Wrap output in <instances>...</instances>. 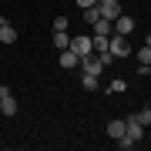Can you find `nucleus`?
<instances>
[{
	"mask_svg": "<svg viewBox=\"0 0 151 151\" xmlns=\"http://www.w3.org/2000/svg\"><path fill=\"white\" fill-rule=\"evenodd\" d=\"M67 27H70V20H67L64 14H60V17H54V30H67Z\"/></svg>",
	"mask_w": 151,
	"mask_h": 151,
	"instance_id": "obj_17",
	"label": "nucleus"
},
{
	"mask_svg": "<svg viewBox=\"0 0 151 151\" xmlns=\"http://www.w3.org/2000/svg\"><path fill=\"white\" fill-rule=\"evenodd\" d=\"M108 91L111 94H124V91H128V81H124V77H114V81L108 84Z\"/></svg>",
	"mask_w": 151,
	"mask_h": 151,
	"instance_id": "obj_15",
	"label": "nucleus"
},
{
	"mask_svg": "<svg viewBox=\"0 0 151 151\" xmlns=\"http://www.w3.org/2000/svg\"><path fill=\"white\" fill-rule=\"evenodd\" d=\"M145 47H151V34H148V40H145Z\"/></svg>",
	"mask_w": 151,
	"mask_h": 151,
	"instance_id": "obj_20",
	"label": "nucleus"
},
{
	"mask_svg": "<svg viewBox=\"0 0 151 151\" xmlns=\"http://www.w3.org/2000/svg\"><path fill=\"white\" fill-rule=\"evenodd\" d=\"M81 17H84V24H91V27H94V24L101 20V10H97V4H94V7H84Z\"/></svg>",
	"mask_w": 151,
	"mask_h": 151,
	"instance_id": "obj_11",
	"label": "nucleus"
},
{
	"mask_svg": "<svg viewBox=\"0 0 151 151\" xmlns=\"http://www.w3.org/2000/svg\"><path fill=\"white\" fill-rule=\"evenodd\" d=\"M97 10H101V17H108V20H118L121 17V4L118 0H97Z\"/></svg>",
	"mask_w": 151,
	"mask_h": 151,
	"instance_id": "obj_4",
	"label": "nucleus"
},
{
	"mask_svg": "<svg viewBox=\"0 0 151 151\" xmlns=\"http://www.w3.org/2000/svg\"><path fill=\"white\" fill-rule=\"evenodd\" d=\"M97 4V0H77V7H81V10H84V7H94Z\"/></svg>",
	"mask_w": 151,
	"mask_h": 151,
	"instance_id": "obj_19",
	"label": "nucleus"
},
{
	"mask_svg": "<svg viewBox=\"0 0 151 151\" xmlns=\"http://www.w3.org/2000/svg\"><path fill=\"white\" fill-rule=\"evenodd\" d=\"M148 77H151V74H148Z\"/></svg>",
	"mask_w": 151,
	"mask_h": 151,
	"instance_id": "obj_23",
	"label": "nucleus"
},
{
	"mask_svg": "<svg viewBox=\"0 0 151 151\" xmlns=\"http://www.w3.org/2000/svg\"><path fill=\"white\" fill-rule=\"evenodd\" d=\"M108 50H111V57L118 60V57H128V54H131V44H128V37H124V34H111Z\"/></svg>",
	"mask_w": 151,
	"mask_h": 151,
	"instance_id": "obj_1",
	"label": "nucleus"
},
{
	"mask_svg": "<svg viewBox=\"0 0 151 151\" xmlns=\"http://www.w3.org/2000/svg\"><path fill=\"white\" fill-rule=\"evenodd\" d=\"M91 30H94V34H104V37H111V34H114V20H108V17H101V20H97V24H94Z\"/></svg>",
	"mask_w": 151,
	"mask_h": 151,
	"instance_id": "obj_10",
	"label": "nucleus"
},
{
	"mask_svg": "<svg viewBox=\"0 0 151 151\" xmlns=\"http://www.w3.org/2000/svg\"><path fill=\"white\" fill-rule=\"evenodd\" d=\"M138 64H151V47H141L138 50Z\"/></svg>",
	"mask_w": 151,
	"mask_h": 151,
	"instance_id": "obj_18",
	"label": "nucleus"
},
{
	"mask_svg": "<svg viewBox=\"0 0 151 151\" xmlns=\"http://www.w3.org/2000/svg\"><path fill=\"white\" fill-rule=\"evenodd\" d=\"M67 44H70V37H67V30H54V47H57V50H64Z\"/></svg>",
	"mask_w": 151,
	"mask_h": 151,
	"instance_id": "obj_16",
	"label": "nucleus"
},
{
	"mask_svg": "<svg viewBox=\"0 0 151 151\" xmlns=\"http://www.w3.org/2000/svg\"><path fill=\"white\" fill-rule=\"evenodd\" d=\"M81 70H84V74H97V77H101V70H104L101 54H87V57H81Z\"/></svg>",
	"mask_w": 151,
	"mask_h": 151,
	"instance_id": "obj_3",
	"label": "nucleus"
},
{
	"mask_svg": "<svg viewBox=\"0 0 151 151\" xmlns=\"http://www.w3.org/2000/svg\"><path fill=\"white\" fill-rule=\"evenodd\" d=\"M57 64L64 67V70H74L77 64H81V57H77L70 47H64V50H57Z\"/></svg>",
	"mask_w": 151,
	"mask_h": 151,
	"instance_id": "obj_5",
	"label": "nucleus"
},
{
	"mask_svg": "<svg viewBox=\"0 0 151 151\" xmlns=\"http://www.w3.org/2000/svg\"><path fill=\"white\" fill-rule=\"evenodd\" d=\"M4 24H7V20H4V17H0V27H4Z\"/></svg>",
	"mask_w": 151,
	"mask_h": 151,
	"instance_id": "obj_21",
	"label": "nucleus"
},
{
	"mask_svg": "<svg viewBox=\"0 0 151 151\" xmlns=\"http://www.w3.org/2000/svg\"><path fill=\"white\" fill-rule=\"evenodd\" d=\"M131 118H134L141 128H151V108H141V111H134V114H131Z\"/></svg>",
	"mask_w": 151,
	"mask_h": 151,
	"instance_id": "obj_12",
	"label": "nucleus"
},
{
	"mask_svg": "<svg viewBox=\"0 0 151 151\" xmlns=\"http://www.w3.org/2000/svg\"><path fill=\"white\" fill-rule=\"evenodd\" d=\"M17 111H20V108H17V97H14V94L0 97V114H4V118H14Z\"/></svg>",
	"mask_w": 151,
	"mask_h": 151,
	"instance_id": "obj_7",
	"label": "nucleus"
},
{
	"mask_svg": "<svg viewBox=\"0 0 151 151\" xmlns=\"http://www.w3.org/2000/svg\"><path fill=\"white\" fill-rule=\"evenodd\" d=\"M124 138H131V141L138 145V141L145 138V128H141V124H138L134 118H124Z\"/></svg>",
	"mask_w": 151,
	"mask_h": 151,
	"instance_id": "obj_6",
	"label": "nucleus"
},
{
	"mask_svg": "<svg viewBox=\"0 0 151 151\" xmlns=\"http://www.w3.org/2000/svg\"><path fill=\"white\" fill-rule=\"evenodd\" d=\"M108 138H124V118H114V121H108Z\"/></svg>",
	"mask_w": 151,
	"mask_h": 151,
	"instance_id": "obj_9",
	"label": "nucleus"
},
{
	"mask_svg": "<svg viewBox=\"0 0 151 151\" xmlns=\"http://www.w3.org/2000/svg\"><path fill=\"white\" fill-rule=\"evenodd\" d=\"M148 108H151V101H148Z\"/></svg>",
	"mask_w": 151,
	"mask_h": 151,
	"instance_id": "obj_22",
	"label": "nucleus"
},
{
	"mask_svg": "<svg viewBox=\"0 0 151 151\" xmlns=\"http://www.w3.org/2000/svg\"><path fill=\"white\" fill-rule=\"evenodd\" d=\"M81 87H84V91H97V87H101L97 74H84V77H81Z\"/></svg>",
	"mask_w": 151,
	"mask_h": 151,
	"instance_id": "obj_14",
	"label": "nucleus"
},
{
	"mask_svg": "<svg viewBox=\"0 0 151 151\" xmlns=\"http://www.w3.org/2000/svg\"><path fill=\"white\" fill-rule=\"evenodd\" d=\"M14 40H17V30L10 24H4V27H0V44H14Z\"/></svg>",
	"mask_w": 151,
	"mask_h": 151,
	"instance_id": "obj_13",
	"label": "nucleus"
},
{
	"mask_svg": "<svg viewBox=\"0 0 151 151\" xmlns=\"http://www.w3.org/2000/svg\"><path fill=\"white\" fill-rule=\"evenodd\" d=\"M67 47L74 50L77 57H87V54H94V44H91V37H84V34H81V37H70V44H67Z\"/></svg>",
	"mask_w": 151,
	"mask_h": 151,
	"instance_id": "obj_2",
	"label": "nucleus"
},
{
	"mask_svg": "<svg viewBox=\"0 0 151 151\" xmlns=\"http://www.w3.org/2000/svg\"><path fill=\"white\" fill-rule=\"evenodd\" d=\"M134 30V17H118V20H114V34H124V37H128V34Z\"/></svg>",
	"mask_w": 151,
	"mask_h": 151,
	"instance_id": "obj_8",
	"label": "nucleus"
}]
</instances>
